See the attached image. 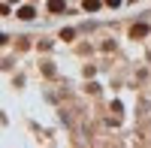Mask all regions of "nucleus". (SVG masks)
<instances>
[{
    "mask_svg": "<svg viewBox=\"0 0 151 148\" xmlns=\"http://www.w3.org/2000/svg\"><path fill=\"white\" fill-rule=\"evenodd\" d=\"M33 15H36V12H33V6H21V9H18V18H21V21H30Z\"/></svg>",
    "mask_w": 151,
    "mask_h": 148,
    "instance_id": "1",
    "label": "nucleus"
},
{
    "mask_svg": "<svg viewBox=\"0 0 151 148\" xmlns=\"http://www.w3.org/2000/svg\"><path fill=\"white\" fill-rule=\"evenodd\" d=\"M64 0H48V9H52V12H64Z\"/></svg>",
    "mask_w": 151,
    "mask_h": 148,
    "instance_id": "2",
    "label": "nucleus"
},
{
    "mask_svg": "<svg viewBox=\"0 0 151 148\" xmlns=\"http://www.w3.org/2000/svg\"><path fill=\"white\" fill-rule=\"evenodd\" d=\"M145 33H148L145 24H136V27H133V36H145Z\"/></svg>",
    "mask_w": 151,
    "mask_h": 148,
    "instance_id": "3",
    "label": "nucleus"
},
{
    "mask_svg": "<svg viewBox=\"0 0 151 148\" xmlns=\"http://www.w3.org/2000/svg\"><path fill=\"white\" fill-rule=\"evenodd\" d=\"M97 6H100V0H85V9H88V12H94Z\"/></svg>",
    "mask_w": 151,
    "mask_h": 148,
    "instance_id": "4",
    "label": "nucleus"
},
{
    "mask_svg": "<svg viewBox=\"0 0 151 148\" xmlns=\"http://www.w3.org/2000/svg\"><path fill=\"white\" fill-rule=\"evenodd\" d=\"M106 6H121V0H106Z\"/></svg>",
    "mask_w": 151,
    "mask_h": 148,
    "instance_id": "5",
    "label": "nucleus"
}]
</instances>
